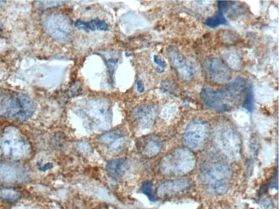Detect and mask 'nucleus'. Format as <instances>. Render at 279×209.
<instances>
[{
	"label": "nucleus",
	"instance_id": "obj_1",
	"mask_svg": "<svg viewBox=\"0 0 279 209\" xmlns=\"http://www.w3.org/2000/svg\"><path fill=\"white\" fill-rule=\"evenodd\" d=\"M246 87V81L242 78H237L221 90L204 88L201 91V98L210 108L227 112L232 110L240 103Z\"/></svg>",
	"mask_w": 279,
	"mask_h": 209
},
{
	"label": "nucleus",
	"instance_id": "obj_2",
	"mask_svg": "<svg viewBox=\"0 0 279 209\" xmlns=\"http://www.w3.org/2000/svg\"><path fill=\"white\" fill-rule=\"evenodd\" d=\"M34 111L33 101L26 95L0 89V116L23 122L31 118Z\"/></svg>",
	"mask_w": 279,
	"mask_h": 209
},
{
	"label": "nucleus",
	"instance_id": "obj_3",
	"mask_svg": "<svg viewBox=\"0 0 279 209\" xmlns=\"http://www.w3.org/2000/svg\"><path fill=\"white\" fill-rule=\"evenodd\" d=\"M1 146L5 156L14 160L25 159L31 152L30 143L26 136L14 127L4 130Z\"/></svg>",
	"mask_w": 279,
	"mask_h": 209
},
{
	"label": "nucleus",
	"instance_id": "obj_4",
	"mask_svg": "<svg viewBox=\"0 0 279 209\" xmlns=\"http://www.w3.org/2000/svg\"><path fill=\"white\" fill-rule=\"evenodd\" d=\"M203 175L210 192L218 195L226 192L231 176V170L227 165L217 163L205 166Z\"/></svg>",
	"mask_w": 279,
	"mask_h": 209
},
{
	"label": "nucleus",
	"instance_id": "obj_5",
	"mask_svg": "<svg viewBox=\"0 0 279 209\" xmlns=\"http://www.w3.org/2000/svg\"><path fill=\"white\" fill-rule=\"evenodd\" d=\"M194 163L193 154L181 149L163 158L160 167L166 174H184L193 169Z\"/></svg>",
	"mask_w": 279,
	"mask_h": 209
},
{
	"label": "nucleus",
	"instance_id": "obj_6",
	"mask_svg": "<svg viewBox=\"0 0 279 209\" xmlns=\"http://www.w3.org/2000/svg\"><path fill=\"white\" fill-rule=\"evenodd\" d=\"M90 127L97 129H106L110 127L109 106L105 101L100 99L90 101L84 109Z\"/></svg>",
	"mask_w": 279,
	"mask_h": 209
},
{
	"label": "nucleus",
	"instance_id": "obj_7",
	"mask_svg": "<svg viewBox=\"0 0 279 209\" xmlns=\"http://www.w3.org/2000/svg\"><path fill=\"white\" fill-rule=\"evenodd\" d=\"M45 26L51 36L61 43H67L72 35V27L69 17L62 14L47 17Z\"/></svg>",
	"mask_w": 279,
	"mask_h": 209
},
{
	"label": "nucleus",
	"instance_id": "obj_8",
	"mask_svg": "<svg viewBox=\"0 0 279 209\" xmlns=\"http://www.w3.org/2000/svg\"><path fill=\"white\" fill-rule=\"evenodd\" d=\"M209 127L206 123L195 119L190 123L185 135V140L189 147L198 148L204 145L206 140Z\"/></svg>",
	"mask_w": 279,
	"mask_h": 209
},
{
	"label": "nucleus",
	"instance_id": "obj_9",
	"mask_svg": "<svg viewBox=\"0 0 279 209\" xmlns=\"http://www.w3.org/2000/svg\"><path fill=\"white\" fill-rule=\"evenodd\" d=\"M168 55L181 78L185 81L191 80L195 74L194 69L180 50L174 46H171L168 49Z\"/></svg>",
	"mask_w": 279,
	"mask_h": 209
},
{
	"label": "nucleus",
	"instance_id": "obj_10",
	"mask_svg": "<svg viewBox=\"0 0 279 209\" xmlns=\"http://www.w3.org/2000/svg\"><path fill=\"white\" fill-rule=\"evenodd\" d=\"M205 69L210 79L218 83H227L231 79L229 69L220 58L209 59L205 63Z\"/></svg>",
	"mask_w": 279,
	"mask_h": 209
},
{
	"label": "nucleus",
	"instance_id": "obj_11",
	"mask_svg": "<svg viewBox=\"0 0 279 209\" xmlns=\"http://www.w3.org/2000/svg\"><path fill=\"white\" fill-rule=\"evenodd\" d=\"M27 179L26 171L22 167L0 162V183H20L25 182Z\"/></svg>",
	"mask_w": 279,
	"mask_h": 209
},
{
	"label": "nucleus",
	"instance_id": "obj_12",
	"mask_svg": "<svg viewBox=\"0 0 279 209\" xmlns=\"http://www.w3.org/2000/svg\"><path fill=\"white\" fill-rule=\"evenodd\" d=\"M155 117V112L153 106L142 105L135 108L132 112L133 121L142 129L149 128Z\"/></svg>",
	"mask_w": 279,
	"mask_h": 209
},
{
	"label": "nucleus",
	"instance_id": "obj_13",
	"mask_svg": "<svg viewBox=\"0 0 279 209\" xmlns=\"http://www.w3.org/2000/svg\"><path fill=\"white\" fill-rule=\"evenodd\" d=\"M128 169L129 161L124 158L109 161L106 165L107 173L115 181L120 180Z\"/></svg>",
	"mask_w": 279,
	"mask_h": 209
},
{
	"label": "nucleus",
	"instance_id": "obj_14",
	"mask_svg": "<svg viewBox=\"0 0 279 209\" xmlns=\"http://www.w3.org/2000/svg\"><path fill=\"white\" fill-rule=\"evenodd\" d=\"M75 26L80 30L84 29L85 31H108L109 29L108 25L106 24L105 22L98 19L93 20L89 22L78 20L75 23Z\"/></svg>",
	"mask_w": 279,
	"mask_h": 209
},
{
	"label": "nucleus",
	"instance_id": "obj_15",
	"mask_svg": "<svg viewBox=\"0 0 279 209\" xmlns=\"http://www.w3.org/2000/svg\"><path fill=\"white\" fill-rule=\"evenodd\" d=\"M227 1H218L219 10L213 17H210L206 22V24L211 28H216L220 25L227 24V21L224 15V9L227 6Z\"/></svg>",
	"mask_w": 279,
	"mask_h": 209
},
{
	"label": "nucleus",
	"instance_id": "obj_16",
	"mask_svg": "<svg viewBox=\"0 0 279 209\" xmlns=\"http://www.w3.org/2000/svg\"><path fill=\"white\" fill-rule=\"evenodd\" d=\"M187 183L184 181L176 182H166L160 185L157 190V194L160 197H165L172 193L176 192L177 190H181L183 188H178L187 186Z\"/></svg>",
	"mask_w": 279,
	"mask_h": 209
},
{
	"label": "nucleus",
	"instance_id": "obj_17",
	"mask_svg": "<svg viewBox=\"0 0 279 209\" xmlns=\"http://www.w3.org/2000/svg\"><path fill=\"white\" fill-rule=\"evenodd\" d=\"M161 144L155 139H151L146 141L142 148V152L148 157L155 156L160 152Z\"/></svg>",
	"mask_w": 279,
	"mask_h": 209
},
{
	"label": "nucleus",
	"instance_id": "obj_18",
	"mask_svg": "<svg viewBox=\"0 0 279 209\" xmlns=\"http://www.w3.org/2000/svg\"><path fill=\"white\" fill-rule=\"evenodd\" d=\"M19 191L13 189H0V200L10 203H14L21 199Z\"/></svg>",
	"mask_w": 279,
	"mask_h": 209
},
{
	"label": "nucleus",
	"instance_id": "obj_19",
	"mask_svg": "<svg viewBox=\"0 0 279 209\" xmlns=\"http://www.w3.org/2000/svg\"><path fill=\"white\" fill-rule=\"evenodd\" d=\"M127 142V137L124 134L118 136L115 140L107 145L108 151L111 153H116L120 152L125 147Z\"/></svg>",
	"mask_w": 279,
	"mask_h": 209
},
{
	"label": "nucleus",
	"instance_id": "obj_20",
	"mask_svg": "<svg viewBox=\"0 0 279 209\" xmlns=\"http://www.w3.org/2000/svg\"><path fill=\"white\" fill-rule=\"evenodd\" d=\"M153 184L151 181H145L142 183L141 192L145 195L150 201L155 202L157 201L153 190Z\"/></svg>",
	"mask_w": 279,
	"mask_h": 209
},
{
	"label": "nucleus",
	"instance_id": "obj_21",
	"mask_svg": "<svg viewBox=\"0 0 279 209\" xmlns=\"http://www.w3.org/2000/svg\"><path fill=\"white\" fill-rule=\"evenodd\" d=\"M224 57L230 65L234 69H238L241 68V61L235 52L232 51L225 52Z\"/></svg>",
	"mask_w": 279,
	"mask_h": 209
},
{
	"label": "nucleus",
	"instance_id": "obj_22",
	"mask_svg": "<svg viewBox=\"0 0 279 209\" xmlns=\"http://www.w3.org/2000/svg\"><path fill=\"white\" fill-rule=\"evenodd\" d=\"M122 134V131L118 130L109 131L101 136L99 140L102 144L107 146Z\"/></svg>",
	"mask_w": 279,
	"mask_h": 209
},
{
	"label": "nucleus",
	"instance_id": "obj_23",
	"mask_svg": "<svg viewBox=\"0 0 279 209\" xmlns=\"http://www.w3.org/2000/svg\"><path fill=\"white\" fill-rule=\"evenodd\" d=\"M254 95L253 92L252 87L248 88L246 95V98L245 100L244 108L248 111H252L254 107Z\"/></svg>",
	"mask_w": 279,
	"mask_h": 209
},
{
	"label": "nucleus",
	"instance_id": "obj_24",
	"mask_svg": "<svg viewBox=\"0 0 279 209\" xmlns=\"http://www.w3.org/2000/svg\"><path fill=\"white\" fill-rule=\"evenodd\" d=\"M154 61L157 64L159 65L160 69L158 70V73H162L164 71V68L166 67V63L164 61H162L158 56H155L154 57Z\"/></svg>",
	"mask_w": 279,
	"mask_h": 209
},
{
	"label": "nucleus",
	"instance_id": "obj_25",
	"mask_svg": "<svg viewBox=\"0 0 279 209\" xmlns=\"http://www.w3.org/2000/svg\"><path fill=\"white\" fill-rule=\"evenodd\" d=\"M136 85H137V90L140 93H144L145 91V88L143 85V83L140 80H139L136 83Z\"/></svg>",
	"mask_w": 279,
	"mask_h": 209
}]
</instances>
